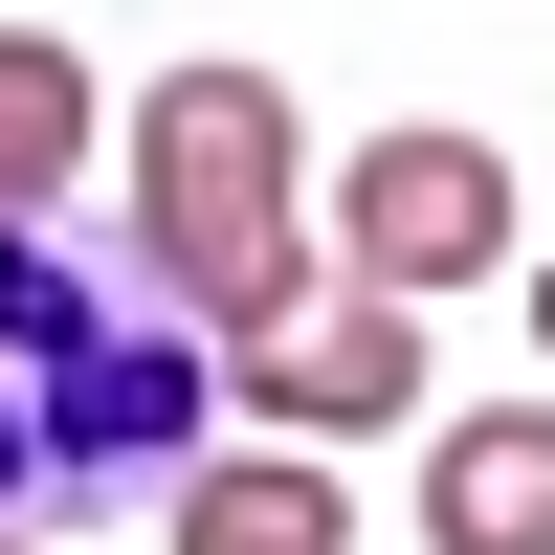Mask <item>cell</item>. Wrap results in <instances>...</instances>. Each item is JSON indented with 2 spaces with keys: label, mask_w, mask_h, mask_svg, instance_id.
Returning <instances> with one entry per match:
<instances>
[{
  "label": "cell",
  "mask_w": 555,
  "mask_h": 555,
  "mask_svg": "<svg viewBox=\"0 0 555 555\" xmlns=\"http://www.w3.org/2000/svg\"><path fill=\"white\" fill-rule=\"evenodd\" d=\"M222 423V356L156 289L67 245V222H0V512H133L178 489Z\"/></svg>",
  "instance_id": "cell-1"
},
{
  "label": "cell",
  "mask_w": 555,
  "mask_h": 555,
  "mask_svg": "<svg viewBox=\"0 0 555 555\" xmlns=\"http://www.w3.org/2000/svg\"><path fill=\"white\" fill-rule=\"evenodd\" d=\"M112 156H133V289L178 311V334H267V311L311 289V133H289V89L267 67H156L112 112Z\"/></svg>",
  "instance_id": "cell-2"
},
{
  "label": "cell",
  "mask_w": 555,
  "mask_h": 555,
  "mask_svg": "<svg viewBox=\"0 0 555 555\" xmlns=\"http://www.w3.org/2000/svg\"><path fill=\"white\" fill-rule=\"evenodd\" d=\"M311 267H334V289H378V311L489 289V267H512V156H489V133H444V112L356 133L334 201H311Z\"/></svg>",
  "instance_id": "cell-3"
},
{
  "label": "cell",
  "mask_w": 555,
  "mask_h": 555,
  "mask_svg": "<svg viewBox=\"0 0 555 555\" xmlns=\"http://www.w3.org/2000/svg\"><path fill=\"white\" fill-rule=\"evenodd\" d=\"M222 378H245V423L267 444H356V423H423V311H378V289H334L311 267L267 334H222Z\"/></svg>",
  "instance_id": "cell-4"
},
{
  "label": "cell",
  "mask_w": 555,
  "mask_h": 555,
  "mask_svg": "<svg viewBox=\"0 0 555 555\" xmlns=\"http://www.w3.org/2000/svg\"><path fill=\"white\" fill-rule=\"evenodd\" d=\"M423 555H555V400H489L423 444Z\"/></svg>",
  "instance_id": "cell-5"
},
{
  "label": "cell",
  "mask_w": 555,
  "mask_h": 555,
  "mask_svg": "<svg viewBox=\"0 0 555 555\" xmlns=\"http://www.w3.org/2000/svg\"><path fill=\"white\" fill-rule=\"evenodd\" d=\"M156 533H178V555H356V489L311 467V444H245V467H222V444H201Z\"/></svg>",
  "instance_id": "cell-6"
},
{
  "label": "cell",
  "mask_w": 555,
  "mask_h": 555,
  "mask_svg": "<svg viewBox=\"0 0 555 555\" xmlns=\"http://www.w3.org/2000/svg\"><path fill=\"white\" fill-rule=\"evenodd\" d=\"M67 156H112V89L23 23V44H0V222H67Z\"/></svg>",
  "instance_id": "cell-7"
},
{
  "label": "cell",
  "mask_w": 555,
  "mask_h": 555,
  "mask_svg": "<svg viewBox=\"0 0 555 555\" xmlns=\"http://www.w3.org/2000/svg\"><path fill=\"white\" fill-rule=\"evenodd\" d=\"M533 356H555V245H533Z\"/></svg>",
  "instance_id": "cell-8"
},
{
  "label": "cell",
  "mask_w": 555,
  "mask_h": 555,
  "mask_svg": "<svg viewBox=\"0 0 555 555\" xmlns=\"http://www.w3.org/2000/svg\"><path fill=\"white\" fill-rule=\"evenodd\" d=\"M0 555H44V533H23V512H0Z\"/></svg>",
  "instance_id": "cell-9"
}]
</instances>
